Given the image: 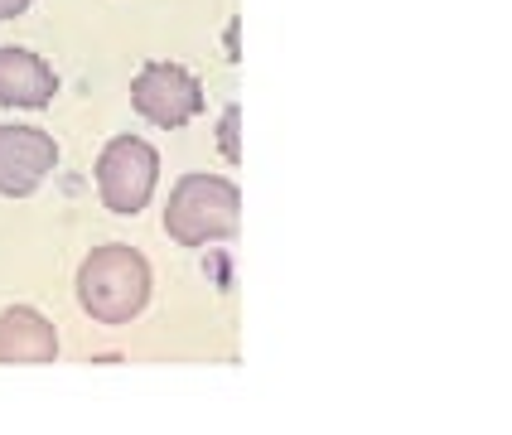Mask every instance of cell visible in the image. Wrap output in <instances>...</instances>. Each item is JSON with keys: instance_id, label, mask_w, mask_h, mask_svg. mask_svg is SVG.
<instances>
[{"instance_id": "6da1fadb", "label": "cell", "mask_w": 512, "mask_h": 435, "mask_svg": "<svg viewBox=\"0 0 512 435\" xmlns=\"http://www.w3.org/2000/svg\"><path fill=\"white\" fill-rule=\"evenodd\" d=\"M78 295H83L92 319L126 324V319L141 315L145 300H150V266L131 247H97L87 257L83 276H78Z\"/></svg>"}, {"instance_id": "7a4b0ae2", "label": "cell", "mask_w": 512, "mask_h": 435, "mask_svg": "<svg viewBox=\"0 0 512 435\" xmlns=\"http://www.w3.org/2000/svg\"><path fill=\"white\" fill-rule=\"evenodd\" d=\"M165 223H170L174 242H184V247H199V242H213V237H232L237 232V184L213 179V174L179 179Z\"/></svg>"}, {"instance_id": "3957f363", "label": "cell", "mask_w": 512, "mask_h": 435, "mask_svg": "<svg viewBox=\"0 0 512 435\" xmlns=\"http://www.w3.org/2000/svg\"><path fill=\"white\" fill-rule=\"evenodd\" d=\"M160 179V155L136 136H116L97 160V189L112 213H141Z\"/></svg>"}, {"instance_id": "277c9868", "label": "cell", "mask_w": 512, "mask_h": 435, "mask_svg": "<svg viewBox=\"0 0 512 435\" xmlns=\"http://www.w3.org/2000/svg\"><path fill=\"white\" fill-rule=\"evenodd\" d=\"M131 102H136V112L145 121L174 131V126H189L203 112V87L194 73H184L174 63H150L141 78L131 83Z\"/></svg>"}, {"instance_id": "5b68a950", "label": "cell", "mask_w": 512, "mask_h": 435, "mask_svg": "<svg viewBox=\"0 0 512 435\" xmlns=\"http://www.w3.org/2000/svg\"><path fill=\"white\" fill-rule=\"evenodd\" d=\"M58 150L34 126H0V194L25 199L39 189V179L54 170Z\"/></svg>"}, {"instance_id": "8992f818", "label": "cell", "mask_w": 512, "mask_h": 435, "mask_svg": "<svg viewBox=\"0 0 512 435\" xmlns=\"http://www.w3.org/2000/svg\"><path fill=\"white\" fill-rule=\"evenodd\" d=\"M58 92L54 68L25 49H0V102L10 107H44Z\"/></svg>"}, {"instance_id": "52a82bcc", "label": "cell", "mask_w": 512, "mask_h": 435, "mask_svg": "<svg viewBox=\"0 0 512 435\" xmlns=\"http://www.w3.org/2000/svg\"><path fill=\"white\" fill-rule=\"evenodd\" d=\"M54 353H58L54 329L29 305H15L10 315L0 319V358L5 363H49Z\"/></svg>"}, {"instance_id": "ba28073f", "label": "cell", "mask_w": 512, "mask_h": 435, "mask_svg": "<svg viewBox=\"0 0 512 435\" xmlns=\"http://www.w3.org/2000/svg\"><path fill=\"white\" fill-rule=\"evenodd\" d=\"M218 145H223V155H228V160L242 155V150H237V107H232V112L223 116V126H218Z\"/></svg>"}, {"instance_id": "9c48e42d", "label": "cell", "mask_w": 512, "mask_h": 435, "mask_svg": "<svg viewBox=\"0 0 512 435\" xmlns=\"http://www.w3.org/2000/svg\"><path fill=\"white\" fill-rule=\"evenodd\" d=\"M29 0H0V20H10V15H20Z\"/></svg>"}]
</instances>
